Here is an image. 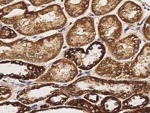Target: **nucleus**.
I'll list each match as a JSON object with an SVG mask.
<instances>
[{
	"instance_id": "obj_25",
	"label": "nucleus",
	"mask_w": 150,
	"mask_h": 113,
	"mask_svg": "<svg viewBox=\"0 0 150 113\" xmlns=\"http://www.w3.org/2000/svg\"><path fill=\"white\" fill-rule=\"evenodd\" d=\"M101 97L95 93H89L84 96V98L87 101L93 104H96L100 101Z\"/></svg>"
},
{
	"instance_id": "obj_19",
	"label": "nucleus",
	"mask_w": 150,
	"mask_h": 113,
	"mask_svg": "<svg viewBox=\"0 0 150 113\" xmlns=\"http://www.w3.org/2000/svg\"><path fill=\"white\" fill-rule=\"evenodd\" d=\"M32 110V107L20 102L4 101L0 103V113H26Z\"/></svg>"
},
{
	"instance_id": "obj_17",
	"label": "nucleus",
	"mask_w": 150,
	"mask_h": 113,
	"mask_svg": "<svg viewBox=\"0 0 150 113\" xmlns=\"http://www.w3.org/2000/svg\"><path fill=\"white\" fill-rule=\"evenodd\" d=\"M90 1H65L64 7L68 15L76 18L83 15L89 6Z\"/></svg>"
},
{
	"instance_id": "obj_21",
	"label": "nucleus",
	"mask_w": 150,
	"mask_h": 113,
	"mask_svg": "<svg viewBox=\"0 0 150 113\" xmlns=\"http://www.w3.org/2000/svg\"><path fill=\"white\" fill-rule=\"evenodd\" d=\"M26 113H87L82 108L75 107L58 106L53 108L34 110Z\"/></svg>"
},
{
	"instance_id": "obj_7",
	"label": "nucleus",
	"mask_w": 150,
	"mask_h": 113,
	"mask_svg": "<svg viewBox=\"0 0 150 113\" xmlns=\"http://www.w3.org/2000/svg\"><path fill=\"white\" fill-rule=\"evenodd\" d=\"M94 20L87 16L77 20L67 34V43L72 48H79L92 43L96 37Z\"/></svg>"
},
{
	"instance_id": "obj_1",
	"label": "nucleus",
	"mask_w": 150,
	"mask_h": 113,
	"mask_svg": "<svg viewBox=\"0 0 150 113\" xmlns=\"http://www.w3.org/2000/svg\"><path fill=\"white\" fill-rule=\"evenodd\" d=\"M61 90L70 97L95 93L125 100L139 93L150 96V84L149 80H114L85 76L67 86H62Z\"/></svg>"
},
{
	"instance_id": "obj_10",
	"label": "nucleus",
	"mask_w": 150,
	"mask_h": 113,
	"mask_svg": "<svg viewBox=\"0 0 150 113\" xmlns=\"http://www.w3.org/2000/svg\"><path fill=\"white\" fill-rule=\"evenodd\" d=\"M62 87L54 83H35L24 89L16 98L23 104L30 105L46 100Z\"/></svg>"
},
{
	"instance_id": "obj_20",
	"label": "nucleus",
	"mask_w": 150,
	"mask_h": 113,
	"mask_svg": "<svg viewBox=\"0 0 150 113\" xmlns=\"http://www.w3.org/2000/svg\"><path fill=\"white\" fill-rule=\"evenodd\" d=\"M65 105L82 108L87 113H103L98 105L91 103L85 99L81 98L72 99L67 102Z\"/></svg>"
},
{
	"instance_id": "obj_15",
	"label": "nucleus",
	"mask_w": 150,
	"mask_h": 113,
	"mask_svg": "<svg viewBox=\"0 0 150 113\" xmlns=\"http://www.w3.org/2000/svg\"><path fill=\"white\" fill-rule=\"evenodd\" d=\"M150 103L149 96L139 93L132 95L122 102V110L137 109L147 107Z\"/></svg>"
},
{
	"instance_id": "obj_12",
	"label": "nucleus",
	"mask_w": 150,
	"mask_h": 113,
	"mask_svg": "<svg viewBox=\"0 0 150 113\" xmlns=\"http://www.w3.org/2000/svg\"><path fill=\"white\" fill-rule=\"evenodd\" d=\"M98 29L100 39L108 45L120 39L122 32V25L117 16L110 14L100 19Z\"/></svg>"
},
{
	"instance_id": "obj_16",
	"label": "nucleus",
	"mask_w": 150,
	"mask_h": 113,
	"mask_svg": "<svg viewBox=\"0 0 150 113\" xmlns=\"http://www.w3.org/2000/svg\"><path fill=\"white\" fill-rule=\"evenodd\" d=\"M122 1L115 0H94L91 2V11L96 16L105 15L114 10Z\"/></svg>"
},
{
	"instance_id": "obj_5",
	"label": "nucleus",
	"mask_w": 150,
	"mask_h": 113,
	"mask_svg": "<svg viewBox=\"0 0 150 113\" xmlns=\"http://www.w3.org/2000/svg\"><path fill=\"white\" fill-rule=\"evenodd\" d=\"M45 72L46 68L44 66L21 60L0 62V80L7 77L24 81L36 80Z\"/></svg>"
},
{
	"instance_id": "obj_24",
	"label": "nucleus",
	"mask_w": 150,
	"mask_h": 113,
	"mask_svg": "<svg viewBox=\"0 0 150 113\" xmlns=\"http://www.w3.org/2000/svg\"><path fill=\"white\" fill-rule=\"evenodd\" d=\"M13 92L10 87L7 85H0V102L5 101L10 98Z\"/></svg>"
},
{
	"instance_id": "obj_4",
	"label": "nucleus",
	"mask_w": 150,
	"mask_h": 113,
	"mask_svg": "<svg viewBox=\"0 0 150 113\" xmlns=\"http://www.w3.org/2000/svg\"><path fill=\"white\" fill-rule=\"evenodd\" d=\"M106 47L99 41L91 44L86 49L69 48L64 51V57L73 62L78 68L89 71L99 64L105 56Z\"/></svg>"
},
{
	"instance_id": "obj_9",
	"label": "nucleus",
	"mask_w": 150,
	"mask_h": 113,
	"mask_svg": "<svg viewBox=\"0 0 150 113\" xmlns=\"http://www.w3.org/2000/svg\"><path fill=\"white\" fill-rule=\"evenodd\" d=\"M33 41L19 39L11 42L0 40V62L21 60L30 63Z\"/></svg>"
},
{
	"instance_id": "obj_8",
	"label": "nucleus",
	"mask_w": 150,
	"mask_h": 113,
	"mask_svg": "<svg viewBox=\"0 0 150 113\" xmlns=\"http://www.w3.org/2000/svg\"><path fill=\"white\" fill-rule=\"evenodd\" d=\"M78 69L73 62L66 58L54 61L47 72L35 81L36 83H68L76 78Z\"/></svg>"
},
{
	"instance_id": "obj_23",
	"label": "nucleus",
	"mask_w": 150,
	"mask_h": 113,
	"mask_svg": "<svg viewBox=\"0 0 150 113\" xmlns=\"http://www.w3.org/2000/svg\"><path fill=\"white\" fill-rule=\"evenodd\" d=\"M17 37V34L13 30L7 26H2L0 28L1 39H12Z\"/></svg>"
},
{
	"instance_id": "obj_18",
	"label": "nucleus",
	"mask_w": 150,
	"mask_h": 113,
	"mask_svg": "<svg viewBox=\"0 0 150 113\" xmlns=\"http://www.w3.org/2000/svg\"><path fill=\"white\" fill-rule=\"evenodd\" d=\"M98 105L103 113H118L122 111L121 100L113 96L105 97Z\"/></svg>"
},
{
	"instance_id": "obj_22",
	"label": "nucleus",
	"mask_w": 150,
	"mask_h": 113,
	"mask_svg": "<svg viewBox=\"0 0 150 113\" xmlns=\"http://www.w3.org/2000/svg\"><path fill=\"white\" fill-rule=\"evenodd\" d=\"M70 98L68 95L60 89L46 99L45 102L50 106L54 107L64 104Z\"/></svg>"
},
{
	"instance_id": "obj_14",
	"label": "nucleus",
	"mask_w": 150,
	"mask_h": 113,
	"mask_svg": "<svg viewBox=\"0 0 150 113\" xmlns=\"http://www.w3.org/2000/svg\"><path fill=\"white\" fill-rule=\"evenodd\" d=\"M119 18L125 23L134 24L142 20L144 15L142 8L132 1L124 2L117 11Z\"/></svg>"
},
{
	"instance_id": "obj_13",
	"label": "nucleus",
	"mask_w": 150,
	"mask_h": 113,
	"mask_svg": "<svg viewBox=\"0 0 150 113\" xmlns=\"http://www.w3.org/2000/svg\"><path fill=\"white\" fill-rule=\"evenodd\" d=\"M29 12L28 8L25 1H19L0 9V21L6 25L13 26L25 18Z\"/></svg>"
},
{
	"instance_id": "obj_28",
	"label": "nucleus",
	"mask_w": 150,
	"mask_h": 113,
	"mask_svg": "<svg viewBox=\"0 0 150 113\" xmlns=\"http://www.w3.org/2000/svg\"><path fill=\"white\" fill-rule=\"evenodd\" d=\"M54 1H30L32 5L35 7H38L43 5L47 4Z\"/></svg>"
},
{
	"instance_id": "obj_11",
	"label": "nucleus",
	"mask_w": 150,
	"mask_h": 113,
	"mask_svg": "<svg viewBox=\"0 0 150 113\" xmlns=\"http://www.w3.org/2000/svg\"><path fill=\"white\" fill-rule=\"evenodd\" d=\"M141 42L137 35L132 34L106 46L115 60H126L132 58L138 52Z\"/></svg>"
},
{
	"instance_id": "obj_29",
	"label": "nucleus",
	"mask_w": 150,
	"mask_h": 113,
	"mask_svg": "<svg viewBox=\"0 0 150 113\" xmlns=\"http://www.w3.org/2000/svg\"><path fill=\"white\" fill-rule=\"evenodd\" d=\"M13 1H0V6H4L10 4Z\"/></svg>"
},
{
	"instance_id": "obj_6",
	"label": "nucleus",
	"mask_w": 150,
	"mask_h": 113,
	"mask_svg": "<svg viewBox=\"0 0 150 113\" xmlns=\"http://www.w3.org/2000/svg\"><path fill=\"white\" fill-rule=\"evenodd\" d=\"M64 41L63 34L57 33L33 42L32 64L38 65L55 59L61 52Z\"/></svg>"
},
{
	"instance_id": "obj_2",
	"label": "nucleus",
	"mask_w": 150,
	"mask_h": 113,
	"mask_svg": "<svg viewBox=\"0 0 150 113\" xmlns=\"http://www.w3.org/2000/svg\"><path fill=\"white\" fill-rule=\"evenodd\" d=\"M150 44L147 43L134 60L120 62L110 57L105 58L95 69L101 77L114 80H142L150 72Z\"/></svg>"
},
{
	"instance_id": "obj_26",
	"label": "nucleus",
	"mask_w": 150,
	"mask_h": 113,
	"mask_svg": "<svg viewBox=\"0 0 150 113\" xmlns=\"http://www.w3.org/2000/svg\"><path fill=\"white\" fill-rule=\"evenodd\" d=\"M150 17L149 16L144 25L142 28V33L144 37L147 40L150 41Z\"/></svg>"
},
{
	"instance_id": "obj_27",
	"label": "nucleus",
	"mask_w": 150,
	"mask_h": 113,
	"mask_svg": "<svg viewBox=\"0 0 150 113\" xmlns=\"http://www.w3.org/2000/svg\"><path fill=\"white\" fill-rule=\"evenodd\" d=\"M150 107H146L142 109L128 110L122 113H150Z\"/></svg>"
},
{
	"instance_id": "obj_3",
	"label": "nucleus",
	"mask_w": 150,
	"mask_h": 113,
	"mask_svg": "<svg viewBox=\"0 0 150 113\" xmlns=\"http://www.w3.org/2000/svg\"><path fill=\"white\" fill-rule=\"evenodd\" d=\"M67 18L59 5H49L37 11L29 12L25 18L13 26L21 35L33 36L64 27Z\"/></svg>"
}]
</instances>
